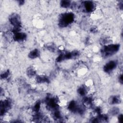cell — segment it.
Returning <instances> with one entry per match:
<instances>
[{
    "label": "cell",
    "mask_w": 123,
    "mask_h": 123,
    "mask_svg": "<svg viewBox=\"0 0 123 123\" xmlns=\"http://www.w3.org/2000/svg\"><path fill=\"white\" fill-rule=\"evenodd\" d=\"M117 120L118 121V122L120 123H122V119H123V115L122 114H119L118 116V118H117Z\"/></svg>",
    "instance_id": "obj_14"
},
{
    "label": "cell",
    "mask_w": 123,
    "mask_h": 123,
    "mask_svg": "<svg viewBox=\"0 0 123 123\" xmlns=\"http://www.w3.org/2000/svg\"><path fill=\"white\" fill-rule=\"evenodd\" d=\"M26 74L30 78H35L36 76V71L33 67H29L26 69Z\"/></svg>",
    "instance_id": "obj_10"
},
{
    "label": "cell",
    "mask_w": 123,
    "mask_h": 123,
    "mask_svg": "<svg viewBox=\"0 0 123 123\" xmlns=\"http://www.w3.org/2000/svg\"><path fill=\"white\" fill-rule=\"evenodd\" d=\"M119 48L120 45L117 44H111L103 46L100 50L101 54L105 58L111 56L118 52Z\"/></svg>",
    "instance_id": "obj_1"
},
{
    "label": "cell",
    "mask_w": 123,
    "mask_h": 123,
    "mask_svg": "<svg viewBox=\"0 0 123 123\" xmlns=\"http://www.w3.org/2000/svg\"><path fill=\"white\" fill-rule=\"evenodd\" d=\"M118 80H119V82H120L121 84H123V75H122V74L119 75V77H118Z\"/></svg>",
    "instance_id": "obj_15"
},
{
    "label": "cell",
    "mask_w": 123,
    "mask_h": 123,
    "mask_svg": "<svg viewBox=\"0 0 123 123\" xmlns=\"http://www.w3.org/2000/svg\"><path fill=\"white\" fill-rule=\"evenodd\" d=\"M122 98L119 95L111 96L108 99V103L111 105H116L121 103Z\"/></svg>",
    "instance_id": "obj_7"
},
{
    "label": "cell",
    "mask_w": 123,
    "mask_h": 123,
    "mask_svg": "<svg viewBox=\"0 0 123 123\" xmlns=\"http://www.w3.org/2000/svg\"><path fill=\"white\" fill-rule=\"evenodd\" d=\"M71 2L70 0H62L61 1L60 3L61 6L63 8H69L71 6Z\"/></svg>",
    "instance_id": "obj_12"
},
{
    "label": "cell",
    "mask_w": 123,
    "mask_h": 123,
    "mask_svg": "<svg viewBox=\"0 0 123 123\" xmlns=\"http://www.w3.org/2000/svg\"><path fill=\"white\" fill-rule=\"evenodd\" d=\"M117 66V62L115 60H111L107 62L103 66V70L105 72L109 73L116 69Z\"/></svg>",
    "instance_id": "obj_5"
},
{
    "label": "cell",
    "mask_w": 123,
    "mask_h": 123,
    "mask_svg": "<svg viewBox=\"0 0 123 123\" xmlns=\"http://www.w3.org/2000/svg\"><path fill=\"white\" fill-rule=\"evenodd\" d=\"M81 6V8L86 12H92L96 8L95 4L92 1H85L83 2Z\"/></svg>",
    "instance_id": "obj_4"
},
{
    "label": "cell",
    "mask_w": 123,
    "mask_h": 123,
    "mask_svg": "<svg viewBox=\"0 0 123 123\" xmlns=\"http://www.w3.org/2000/svg\"><path fill=\"white\" fill-rule=\"evenodd\" d=\"M10 75V72L9 70H6L3 73H1L0 76H1V79H6L8 78V77Z\"/></svg>",
    "instance_id": "obj_13"
},
{
    "label": "cell",
    "mask_w": 123,
    "mask_h": 123,
    "mask_svg": "<svg viewBox=\"0 0 123 123\" xmlns=\"http://www.w3.org/2000/svg\"><path fill=\"white\" fill-rule=\"evenodd\" d=\"M9 21L13 27L12 32L20 31L21 28V22L20 15L16 13H12L9 17Z\"/></svg>",
    "instance_id": "obj_3"
},
{
    "label": "cell",
    "mask_w": 123,
    "mask_h": 123,
    "mask_svg": "<svg viewBox=\"0 0 123 123\" xmlns=\"http://www.w3.org/2000/svg\"><path fill=\"white\" fill-rule=\"evenodd\" d=\"M40 55V51L39 49H34L30 51L28 54V57L29 58L34 59L38 58Z\"/></svg>",
    "instance_id": "obj_9"
},
{
    "label": "cell",
    "mask_w": 123,
    "mask_h": 123,
    "mask_svg": "<svg viewBox=\"0 0 123 123\" xmlns=\"http://www.w3.org/2000/svg\"><path fill=\"white\" fill-rule=\"evenodd\" d=\"M89 91L88 87L86 85H81L77 89L78 94L81 97H85L86 96Z\"/></svg>",
    "instance_id": "obj_8"
},
{
    "label": "cell",
    "mask_w": 123,
    "mask_h": 123,
    "mask_svg": "<svg viewBox=\"0 0 123 123\" xmlns=\"http://www.w3.org/2000/svg\"><path fill=\"white\" fill-rule=\"evenodd\" d=\"M75 19L74 14L71 12H65L62 14L59 20V25L61 27H66L72 24Z\"/></svg>",
    "instance_id": "obj_2"
},
{
    "label": "cell",
    "mask_w": 123,
    "mask_h": 123,
    "mask_svg": "<svg viewBox=\"0 0 123 123\" xmlns=\"http://www.w3.org/2000/svg\"><path fill=\"white\" fill-rule=\"evenodd\" d=\"M27 36L24 32L21 31L13 32V40L17 42H22L25 40Z\"/></svg>",
    "instance_id": "obj_6"
},
{
    "label": "cell",
    "mask_w": 123,
    "mask_h": 123,
    "mask_svg": "<svg viewBox=\"0 0 123 123\" xmlns=\"http://www.w3.org/2000/svg\"><path fill=\"white\" fill-rule=\"evenodd\" d=\"M109 113L111 116H115L120 113V109L118 107H112L109 110Z\"/></svg>",
    "instance_id": "obj_11"
}]
</instances>
